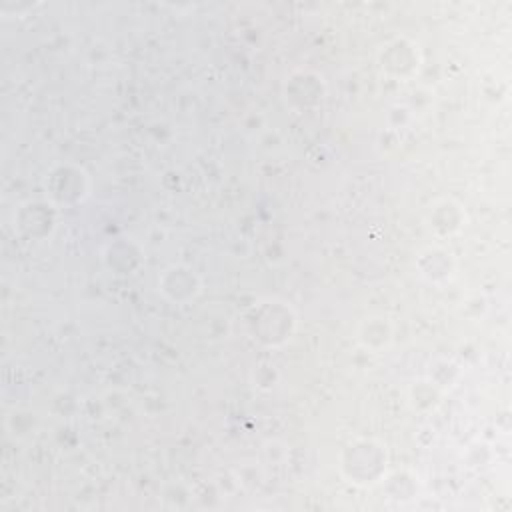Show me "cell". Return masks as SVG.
<instances>
[{
    "label": "cell",
    "instance_id": "obj_1",
    "mask_svg": "<svg viewBox=\"0 0 512 512\" xmlns=\"http://www.w3.org/2000/svg\"><path fill=\"white\" fill-rule=\"evenodd\" d=\"M388 464L386 446L376 440H356L344 448L342 472L348 482L358 486H370L384 478Z\"/></svg>",
    "mask_w": 512,
    "mask_h": 512
},
{
    "label": "cell",
    "instance_id": "obj_2",
    "mask_svg": "<svg viewBox=\"0 0 512 512\" xmlns=\"http://www.w3.org/2000/svg\"><path fill=\"white\" fill-rule=\"evenodd\" d=\"M422 62L420 48L414 40L406 36H398L386 42L380 50V66L384 72L396 78H408L418 72Z\"/></svg>",
    "mask_w": 512,
    "mask_h": 512
},
{
    "label": "cell",
    "instance_id": "obj_3",
    "mask_svg": "<svg viewBox=\"0 0 512 512\" xmlns=\"http://www.w3.org/2000/svg\"><path fill=\"white\" fill-rule=\"evenodd\" d=\"M158 288L170 302L184 304L188 300H194L202 292V282L192 268L172 264L158 278Z\"/></svg>",
    "mask_w": 512,
    "mask_h": 512
},
{
    "label": "cell",
    "instance_id": "obj_4",
    "mask_svg": "<svg viewBox=\"0 0 512 512\" xmlns=\"http://www.w3.org/2000/svg\"><path fill=\"white\" fill-rule=\"evenodd\" d=\"M456 262L452 252L440 246H430L424 252L418 254V270L420 276L430 282H442L448 280L454 274Z\"/></svg>",
    "mask_w": 512,
    "mask_h": 512
},
{
    "label": "cell",
    "instance_id": "obj_5",
    "mask_svg": "<svg viewBox=\"0 0 512 512\" xmlns=\"http://www.w3.org/2000/svg\"><path fill=\"white\" fill-rule=\"evenodd\" d=\"M358 340L368 350H382L392 340V328L386 322V318L370 316L362 322V326L358 330Z\"/></svg>",
    "mask_w": 512,
    "mask_h": 512
}]
</instances>
